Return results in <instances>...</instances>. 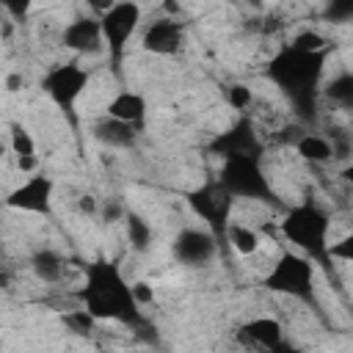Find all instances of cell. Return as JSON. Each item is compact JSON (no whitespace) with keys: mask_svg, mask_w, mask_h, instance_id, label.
Instances as JSON below:
<instances>
[{"mask_svg":"<svg viewBox=\"0 0 353 353\" xmlns=\"http://www.w3.org/2000/svg\"><path fill=\"white\" fill-rule=\"evenodd\" d=\"M237 339L251 347L281 350L284 347V325L276 317H251L237 328Z\"/></svg>","mask_w":353,"mask_h":353,"instance_id":"obj_14","label":"cell"},{"mask_svg":"<svg viewBox=\"0 0 353 353\" xmlns=\"http://www.w3.org/2000/svg\"><path fill=\"white\" fill-rule=\"evenodd\" d=\"M36 163H39V160H36V154H33V157H17L19 171H33V168H36Z\"/></svg>","mask_w":353,"mask_h":353,"instance_id":"obj_35","label":"cell"},{"mask_svg":"<svg viewBox=\"0 0 353 353\" xmlns=\"http://www.w3.org/2000/svg\"><path fill=\"white\" fill-rule=\"evenodd\" d=\"M61 44L77 55H97L105 50V36H102V22L94 17H77L72 19L63 33H61Z\"/></svg>","mask_w":353,"mask_h":353,"instance_id":"obj_13","label":"cell"},{"mask_svg":"<svg viewBox=\"0 0 353 353\" xmlns=\"http://www.w3.org/2000/svg\"><path fill=\"white\" fill-rule=\"evenodd\" d=\"M165 11H168V17H176L179 14V3L176 0H165Z\"/></svg>","mask_w":353,"mask_h":353,"instance_id":"obj_37","label":"cell"},{"mask_svg":"<svg viewBox=\"0 0 353 353\" xmlns=\"http://www.w3.org/2000/svg\"><path fill=\"white\" fill-rule=\"evenodd\" d=\"M52 199H55V179L47 176V174H33L22 185H17L6 196L3 204L8 210H19V212L50 218L52 215Z\"/></svg>","mask_w":353,"mask_h":353,"instance_id":"obj_11","label":"cell"},{"mask_svg":"<svg viewBox=\"0 0 353 353\" xmlns=\"http://www.w3.org/2000/svg\"><path fill=\"white\" fill-rule=\"evenodd\" d=\"M88 80H91V72L85 66H80V61H63V63H55L52 69L44 72L41 91L50 97V102L58 110L72 113L77 99L85 94Z\"/></svg>","mask_w":353,"mask_h":353,"instance_id":"obj_8","label":"cell"},{"mask_svg":"<svg viewBox=\"0 0 353 353\" xmlns=\"http://www.w3.org/2000/svg\"><path fill=\"white\" fill-rule=\"evenodd\" d=\"M290 44H292V47H298V50H306V52L328 50L325 36H323V33H317V30H301V33H295V36H292V41H290Z\"/></svg>","mask_w":353,"mask_h":353,"instance_id":"obj_26","label":"cell"},{"mask_svg":"<svg viewBox=\"0 0 353 353\" xmlns=\"http://www.w3.org/2000/svg\"><path fill=\"white\" fill-rule=\"evenodd\" d=\"M309 127L306 124H301V121H292V124H284L279 132H276V141L279 143H284V146H295L298 141H301V135L306 132Z\"/></svg>","mask_w":353,"mask_h":353,"instance_id":"obj_29","label":"cell"},{"mask_svg":"<svg viewBox=\"0 0 353 353\" xmlns=\"http://www.w3.org/2000/svg\"><path fill=\"white\" fill-rule=\"evenodd\" d=\"M323 97H325L331 105H336V108L353 113V72H350V69H342V72H336L334 77L323 80Z\"/></svg>","mask_w":353,"mask_h":353,"instance_id":"obj_19","label":"cell"},{"mask_svg":"<svg viewBox=\"0 0 353 353\" xmlns=\"http://www.w3.org/2000/svg\"><path fill=\"white\" fill-rule=\"evenodd\" d=\"M30 270L39 281L44 284H58L63 281V273H66V259L52 251V248H39L33 256H30Z\"/></svg>","mask_w":353,"mask_h":353,"instance_id":"obj_18","label":"cell"},{"mask_svg":"<svg viewBox=\"0 0 353 353\" xmlns=\"http://www.w3.org/2000/svg\"><path fill=\"white\" fill-rule=\"evenodd\" d=\"M185 201H188L190 212L199 215L204 221V226L221 243H226V232H229V223H232V210H234V201H237L232 196V190L218 176H210L201 185L190 188L185 193Z\"/></svg>","mask_w":353,"mask_h":353,"instance_id":"obj_6","label":"cell"},{"mask_svg":"<svg viewBox=\"0 0 353 353\" xmlns=\"http://www.w3.org/2000/svg\"><path fill=\"white\" fill-rule=\"evenodd\" d=\"M207 154L226 160V157H240V154H251V157H262L265 154V141L254 124V119L248 113H240L226 130L215 132L207 141Z\"/></svg>","mask_w":353,"mask_h":353,"instance_id":"obj_9","label":"cell"},{"mask_svg":"<svg viewBox=\"0 0 353 353\" xmlns=\"http://www.w3.org/2000/svg\"><path fill=\"white\" fill-rule=\"evenodd\" d=\"M146 110H149L146 97L138 94V91H119V94L108 102V108H105L108 116H116V119H121V121H130V124H135V127H141V130L146 127Z\"/></svg>","mask_w":353,"mask_h":353,"instance_id":"obj_16","label":"cell"},{"mask_svg":"<svg viewBox=\"0 0 353 353\" xmlns=\"http://www.w3.org/2000/svg\"><path fill=\"white\" fill-rule=\"evenodd\" d=\"M279 232L287 243H292L295 251L306 254L317 265H323L328 273H334L331 254H328V232H331V218L328 212L314 204V201H301L287 207L284 218L279 221Z\"/></svg>","mask_w":353,"mask_h":353,"instance_id":"obj_3","label":"cell"},{"mask_svg":"<svg viewBox=\"0 0 353 353\" xmlns=\"http://www.w3.org/2000/svg\"><path fill=\"white\" fill-rule=\"evenodd\" d=\"M218 179L232 190L234 199L262 201V204H273V207L281 204L270 176L262 168V157H251V154L226 157V160H221Z\"/></svg>","mask_w":353,"mask_h":353,"instance_id":"obj_5","label":"cell"},{"mask_svg":"<svg viewBox=\"0 0 353 353\" xmlns=\"http://www.w3.org/2000/svg\"><path fill=\"white\" fill-rule=\"evenodd\" d=\"M251 3H259V0H251Z\"/></svg>","mask_w":353,"mask_h":353,"instance_id":"obj_38","label":"cell"},{"mask_svg":"<svg viewBox=\"0 0 353 353\" xmlns=\"http://www.w3.org/2000/svg\"><path fill=\"white\" fill-rule=\"evenodd\" d=\"M141 132H143L141 127L121 121L116 116H108V113L91 124V138L97 143H102L105 149H132Z\"/></svg>","mask_w":353,"mask_h":353,"instance_id":"obj_15","label":"cell"},{"mask_svg":"<svg viewBox=\"0 0 353 353\" xmlns=\"http://www.w3.org/2000/svg\"><path fill=\"white\" fill-rule=\"evenodd\" d=\"M226 102H229L232 110L245 113V110L254 105V91H251L245 83H234V85H229V91H226Z\"/></svg>","mask_w":353,"mask_h":353,"instance_id":"obj_25","label":"cell"},{"mask_svg":"<svg viewBox=\"0 0 353 353\" xmlns=\"http://www.w3.org/2000/svg\"><path fill=\"white\" fill-rule=\"evenodd\" d=\"M328 254L331 259H339V262H350L353 265V232H347L345 237H339L336 243L328 245Z\"/></svg>","mask_w":353,"mask_h":353,"instance_id":"obj_28","label":"cell"},{"mask_svg":"<svg viewBox=\"0 0 353 353\" xmlns=\"http://www.w3.org/2000/svg\"><path fill=\"white\" fill-rule=\"evenodd\" d=\"M339 176H342V182H345V185L353 190V160H347V163L339 168Z\"/></svg>","mask_w":353,"mask_h":353,"instance_id":"obj_34","label":"cell"},{"mask_svg":"<svg viewBox=\"0 0 353 353\" xmlns=\"http://www.w3.org/2000/svg\"><path fill=\"white\" fill-rule=\"evenodd\" d=\"M0 3H3L6 14H8L14 22H25L28 14H30V8H33V0H0Z\"/></svg>","mask_w":353,"mask_h":353,"instance_id":"obj_30","label":"cell"},{"mask_svg":"<svg viewBox=\"0 0 353 353\" xmlns=\"http://www.w3.org/2000/svg\"><path fill=\"white\" fill-rule=\"evenodd\" d=\"M6 85H8V91H19L22 88V77L19 74H8L6 77Z\"/></svg>","mask_w":353,"mask_h":353,"instance_id":"obj_36","label":"cell"},{"mask_svg":"<svg viewBox=\"0 0 353 353\" xmlns=\"http://www.w3.org/2000/svg\"><path fill=\"white\" fill-rule=\"evenodd\" d=\"M124 229H127V240H130L132 251L143 254V251L152 248L154 232H152V226H149V221H146L143 215H138V212H132V210L124 212Z\"/></svg>","mask_w":353,"mask_h":353,"instance_id":"obj_20","label":"cell"},{"mask_svg":"<svg viewBox=\"0 0 353 353\" xmlns=\"http://www.w3.org/2000/svg\"><path fill=\"white\" fill-rule=\"evenodd\" d=\"M221 240L207 226H185L171 243V254L185 268H204L218 256Z\"/></svg>","mask_w":353,"mask_h":353,"instance_id":"obj_10","label":"cell"},{"mask_svg":"<svg viewBox=\"0 0 353 353\" xmlns=\"http://www.w3.org/2000/svg\"><path fill=\"white\" fill-rule=\"evenodd\" d=\"M8 146H11L14 157H33L36 154V141H33L30 130H25L22 124L8 127Z\"/></svg>","mask_w":353,"mask_h":353,"instance_id":"obj_23","label":"cell"},{"mask_svg":"<svg viewBox=\"0 0 353 353\" xmlns=\"http://www.w3.org/2000/svg\"><path fill=\"white\" fill-rule=\"evenodd\" d=\"M342 130H334V132H328V141H331V146H334V160H353V138H347V135H339Z\"/></svg>","mask_w":353,"mask_h":353,"instance_id":"obj_27","label":"cell"},{"mask_svg":"<svg viewBox=\"0 0 353 353\" xmlns=\"http://www.w3.org/2000/svg\"><path fill=\"white\" fill-rule=\"evenodd\" d=\"M132 292H135V298H138L141 306L154 303V287L149 281H132Z\"/></svg>","mask_w":353,"mask_h":353,"instance_id":"obj_31","label":"cell"},{"mask_svg":"<svg viewBox=\"0 0 353 353\" xmlns=\"http://www.w3.org/2000/svg\"><path fill=\"white\" fill-rule=\"evenodd\" d=\"M314 279H317V262L309 259L301 251H281L270 270L262 276V287L276 295L295 298L301 303H309L314 312L320 309L317 292H314Z\"/></svg>","mask_w":353,"mask_h":353,"instance_id":"obj_4","label":"cell"},{"mask_svg":"<svg viewBox=\"0 0 353 353\" xmlns=\"http://www.w3.org/2000/svg\"><path fill=\"white\" fill-rule=\"evenodd\" d=\"M99 22H102V36H105V50H108V58H110V69L119 74L127 41L132 39V33L141 25V6L135 0H119L108 14L99 17Z\"/></svg>","mask_w":353,"mask_h":353,"instance_id":"obj_7","label":"cell"},{"mask_svg":"<svg viewBox=\"0 0 353 353\" xmlns=\"http://www.w3.org/2000/svg\"><path fill=\"white\" fill-rule=\"evenodd\" d=\"M323 19L331 25H353V0H325Z\"/></svg>","mask_w":353,"mask_h":353,"instance_id":"obj_24","label":"cell"},{"mask_svg":"<svg viewBox=\"0 0 353 353\" xmlns=\"http://www.w3.org/2000/svg\"><path fill=\"white\" fill-rule=\"evenodd\" d=\"M141 47L143 52L160 55V58H171L176 52H182L185 47V25L176 17H157L154 22H149L141 33Z\"/></svg>","mask_w":353,"mask_h":353,"instance_id":"obj_12","label":"cell"},{"mask_svg":"<svg viewBox=\"0 0 353 353\" xmlns=\"http://www.w3.org/2000/svg\"><path fill=\"white\" fill-rule=\"evenodd\" d=\"M116 3H119V0H85V6H88V8H91V11L97 14V17L108 14V11H110V8L116 6Z\"/></svg>","mask_w":353,"mask_h":353,"instance_id":"obj_33","label":"cell"},{"mask_svg":"<svg viewBox=\"0 0 353 353\" xmlns=\"http://www.w3.org/2000/svg\"><path fill=\"white\" fill-rule=\"evenodd\" d=\"M325 61L328 50L306 52L292 44H284L268 58L262 69L265 80L279 88V94L290 102L295 119L306 127L317 121V99L323 97Z\"/></svg>","mask_w":353,"mask_h":353,"instance_id":"obj_1","label":"cell"},{"mask_svg":"<svg viewBox=\"0 0 353 353\" xmlns=\"http://www.w3.org/2000/svg\"><path fill=\"white\" fill-rule=\"evenodd\" d=\"M61 323L66 325V331H72V334H77V336H88L94 328H97V317L83 306V303H77L74 309H66L63 314H61Z\"/></svg>","mask_w":353,"mask_h":353,"instance_id":"obj_22","label":"cell"},{"mask_svg":"<svg viewBox=\"0 0 353 353\" xmlns=\"http://www.w3.org/2000/svg\"><path fill=\"white\" fill-rule=\"evenodd\" d=\"M226 243H229V245H232L237 254L248 256V254H256V251H259L262 237H259V232H254L251 226H243V223H229Z\"/></svg>","mask_w":353,"mask_h":353,"instance_id":"obj_21","label":"cell"},{"mask_svg":"<svg viewBox=\"0 0 353 353\" xmlns=\"http://www.w3.org/2000/svg\"><path fill=\"white\" fill-rule=\"evenodd\" d=\"M77 207H80V212H83V215H97V212H99L97 199H94V196H88V193L77 199Z\"/></svg>","mask_w":353,"mask_h":353,"instance_id":"obj_32","label":"cell"},{"mask_svg":"<svg viewBox=\"0 0 353 353\" xmlns=\"http://www.w3.org/2000/svg\"><path fill=\"white\" fill-rule=\"evenodd\" d=\"M72 298L83 303L99 323H121L135 331L146 325L132 284L124 279L121 268L108 256H97L85 265V281L72 292Z\"/></svg>","mask_w":353,"mask_h":353,"instance_id":"obj_2","label":"cell"},{"mask_svg":"<svg viewBox=\"0 0 353 353\" xmlns=\"http://www.w3.org/2000/svg\"><path fill=\"white\" fill-rule=\"evenodd\" d=\"M292 149H295L298 157L306 160L309 165H325V163L334 160V146H331L328 135H317V132H312V130H306V132L301 135V141H298Z\"/></svg>","mask_w":353,"mask_h":353,"instance_id":"obj_17","label":"cell"}]
</instances>
